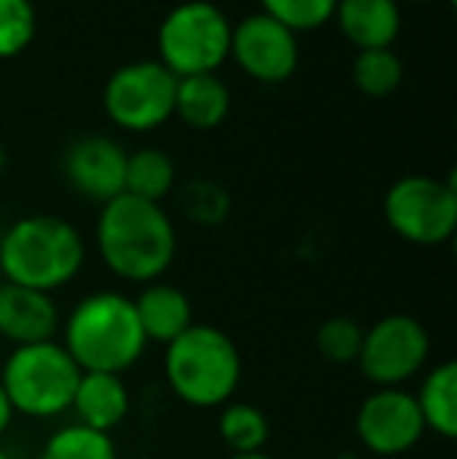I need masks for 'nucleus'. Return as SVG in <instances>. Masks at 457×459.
I'll list each match as a JSON object with an SVG mask.
<instances>
[{"instance_id": "f257e3e1", "label": "nucleus", "mask_w": 457, "mask_h": 459, "mask_svg": "<svg viewBox=\"0 0 457 459\" xmlns=\"http://www.w3.org/2000/svg\"><path fill=\"white\" fill-rule=\"evenodd\" d=\"M94 244L104 266L116 278L151 284L160 281V275L176 260L179 235L163 204L119 194L101 206L94 222Z\"/></svg>"}, {"instance_id": "f03ea898", "label": "nucleus", "mask_w": 457, "mask_h": 459, "mask_svg": "<svg viewBox=\"0 0 457 459\" xmlns=\"http://www.w3.org/2000/svg\"><path fill=\"white\" fill-rule=\"evenodd\" d=\"M85 256V238L69 219L35 212L16 219L0 238V278L54 294L75 281Z\"/></svg>"}, {"instance_id": "7ed1b4c3", "label": "nucleus", "mask_w": 457, "mask_h": 459, "mask_svg": "<svg viewBox=\"0 0 457 459\" xmlns=\"http://www.w3.org/2000/svg\"><path fill=\"white\" fill-rule=\"evenodd\" d=\"M63 347L82 372L122 375L132 368L147 347L132 297L119 290H94L82 297L66 316Z\"/></svg>"}, {"instance_id": "20e7f679", "label": "nucleus", "mask_w": 457, "mask_h": 459, "mask_svg": "<svg viewBox=\"0 0 457 459\" xmlns=\"http://www.w3.org/2000/svg\"><path fill=\"white\" fill-rule=\"evenodd\" d=\"M163 375L182 403L195 410L226 406L242 381V353L223 328L191 325L166 344Z\"/></svg>"}, {"instance_id": "39448f33", "label": "nucleus", "mask_w": 457, "mask_h": 459, "mask_svg": "<svg viewBox=\"0 0 457 459\" xmlns=\"http://www.w3.org/2000/svg\"><path fill=\"white\" fill-rule=\"evenodd\" d=\"M232 19L214 0H182L157 25V56L176 79L220 73L229 63Z\"/></svg>"}, {"instance_id": "423d86ee", "label": "nucleus", "mask_w": 457, "mask_h": 459, "mask_svg": "<svg viewBox=\"0 0 457 459\" xmlns=\"http://www.w3.org/2000/svg\"><path fill=\"white\" fill-rule=\"evenodd\" d=\"M79 378L82 368L73 363L60 341L13 347L0 372V385L13 412L31 419H54L66 412Z\"/></svg>"}, {"instance_id": "0eeeda50", "label": "nucleus", "mask_w": 457, "mask_h": 459, "mask_svg": "<svg viewBox=\"0 0 457 459\" xmlns=\"http://www.w3.org/2000/svg\"><path fill=\"white\" fill-rule=\"evenodd\" d=\"M382 216L401 241L417 247H439L457 229V191L452 178L401 176L382 197Z\"/></svg>"}, {"instance_id": "6e6552de", "label": "nucleus", "mask_w": 457, "mask_h": 459, "mask_svg": "<svg viewBox=\"0 0 457 459\" xmlns=\"http://www.w3.org/2000/svg\"><path fill=\"white\" fill-rule=\"evenodd\" d=\"M107 119L132 134L163 128L176 107V75L157 60H132L116 66L101 91Z\"/></svg>"}, {"instance_id": "1a4fd4ad", "label": "nucleus", "mask_w": 457, "mask_h": 459, "mask_svg": "<svg viewBox=\"0 0 457 459\" xmlns=\"http://www.w3.org/2000/svg\"><path fill=\"white\" fill-rule=\"evenodd\" d=\"M429 359V332L408 313H391L364 328L357 363L373 387H404Z\"/></svg>"}, {"instance_id": "9d476101", "label": "nucleus", "mask_w": 457, "mask_h": 459, "mask_svg": "<svg viewBox=\"0 0 457 459\" xmlns=\"http://www.w3.org/2000/svg\"><path fill=\"white\" fill-rule=\"evenodd\" d=\"M229 60L260 85H282L298 73L301 44L292 29L269 19L267 13H250L232 25Z\"/></svg>"}, {"instance_id": "9b49d317", "label": "nucleus", "mask_w": 457, "mask_h": 459, "mask_svg": "<svg viewBox=\"0 0 457 459\" xmlns=\"http://www.w3.org/2000/svg\"><path fill=\"white\" fill-rule=\"evenodd\" d=\"M357 437L376 456H401L420 444L426 435L420 406L404 387H376L354 416Z\"/></svg>"}, {"instance_id": "f8f14e48", "label": "nucleus", "mask_w": 457, "mask_h": 459, "mask_svg": "<svg viewBox=\"0 0 457 459\" xmlns=\"http://www.w3.org/2000/svg\"><path fill=\"white\" fill-rule=\"evenodd\" d=\"M128 151L110 134H82L63 153V178L75 194L104 206L126 191Z\"/></svg>"}, {"instance_id": "ddd939ff", "label": "nucleus", "mask_w": 457, "mask_h": 459, "mask_svg": "<svg viewBox=\"0 0 457 459\" xmlns=\"http://www.w3.org/2000/svg\"><path fill=\"white\" fill-rule=\"evenodd\" d=\"M57 328H60V309L54 294L0 281V338L13 341L16 347L44 344L57 338Z\"/></svg>"}, {"instance_id": "4468645a", "label": "nucleus", "mask_w": 457, "mask_h": 459, "mask_svg": "<svg viewBox=\"0 0 457 459\" xmlns=\"http://www.w3.org/2000/svg\"><path fill=\"white\" fill-rule=\"evenodd\" d=\"M332 22L357 54L391 48L401 35L404 16L398 0H338Z\"/></svg>"}, {"instance_id": "2eb2a0df", "label": "nucleus", "mask_w": 457, "mask_h": 459, "mask_svg": "<svg viewBox=\"0 0 457 459\" xmlns=\"http://www.w3.org/2000/svg\"><path fill=\"white\" fill-rule=\"evenodd\" d=\"M128 406H132V397H128V387L122 381V375L82 372L69 410L75 412L79 425L110 435L116 425H122V419L128 416Z\"/></svg>"}, {"instance_id": "dca6fc26", "label": "nucleus", "mask_w": 457, "mask_h": 459, "mask_svg": "<svg viewBox=\"0 0 457 459\" xmlns=\"http://www.w3.org/2000/svg\"><path fill=\"white\" fill-rule=\"evenodd\" d=\"M135 316H138V325L145 332L147 344L157 341V344H170L176 341L185 328L195 325V309L191 300L182 288L166 281H151L141 288V294L135 297Z\"/></svg>"}, {"instance_id": "f3484780", "label": "nucleus", "mask_w": 457, "mask_h": 459, "mask_svg": "<svg viewBox=\"0 0 457 459\" xmlns=\"http://www.w3.org/2000/svg\"><path fill=\"white\" fill-rule=\"evenodd\" d=\"M232 113V91L220 79V73L185 75L176 79V107L172 119H182V126L195 132H214Z\"/></svg>"}, {"instance_id": "a211bd4d", "label": "nucleus", "mask_w": 457, "mask_h": 459, "mask_svg": "<svg viewBox=\"0 0 457 459\" xmlns=\"http://www.w3.org/2000/svg\"><path fill=\"white\" fill-rule=\"evenodd\" d=\"M426 431L454 441L457 437V366L452 359L433 366V372L423 378L420 391L414 394Z\"/></svg>"}, {"instance_id": "6ab92c4d", "label": "nucleus", "mask_w": 457, "mask_h": 459, "mask_svg": "<svg viewBox=\"0 0 457 459\" xmlns=\"http://www.w3.org/2000/svg\"><path fill=\"white\" fill-rule=\"evenodd\" d=\"M176 163L160 147H138L126 160V191L138 200L163 204L176 191Z\"/></svg>"}, {"instance_id": "aec40b11", "label": "nucleus", "mask_w": 457, "mask_h": 459, "mask_svg": "<svg viewBox=\"0 0 457 459\" xmlns=\"http://www.w3.org/2000/svg\"><path fill=\"white\" fill-rule=\"evenodd\" d=\"M216 431L232 454H260L269 441V419L260 406L229 400L226 406H220Z\"/></svg>"}, {"instance_id": "412c9836", "label": "nucleus", "mask_w": 457, "mask_h": 459, "mask_svg": "<svg viewBox=\"0 0 457 459\" xmlns=\"http://www.w3.org/2000/svg\"><path fill=\"white\" fill-rule=\"evenodd\" d=\"M351 82L370 100H385L401 88L404 63L395 54V48L382 50H357L351 60Z\"/></svg>"}, {"instance_id": "4be33fe9", "label": "nucleus", "mask_w": 457, "mask_h": 459, "mask_svg": "<svg viewBox=\"0 0 457 459\" xmlns=\"http://www.w3.org/2000/svg\"><path fill=\"white\" fill-rule=\"evenodd\" d=\"M172 194H176L182 216L195 225H223L232 210L229 191L210 178H191Z\"/></svg>"}, {"instance_id": "5701e85b", "label": "nucleus", "mask_w": 457, "mask_h": 459, "mask_svg": "<svg viewBox=\"0 0 457 459\" xmlns=\"http://www.w3.org/2000/svg\"><path fill=\"white\" fill-rule=\"evenodd\" d=\"M38 459H116V444L104 431H92L75 422L54 431Z\"/></svg>"}, {"instance_id": "b1692460", "label": "nucleus", "mask_w": 457, "mask_h": 459, "mask_svg": "<svg viewBox=\"0 0 457 459\" xmlns=\"http://www.w3.org/2000/svg\"><path fill=\"white\" fill-rule=\"evenodd\" d=\"M38 35V10L31 0H0V60H16Z\"/></svg>"}, {"instance_id": "393cba45", "label": "nucleus", "mask_w": 457, "mask_h": 459, "mask_svg": "<svg viewBox=\"0 0 457 459\" xmlns=\"http://www.w3.org/2000/svg\"><path fill=\"white\" fill-rule=\"evenodd\" d=\"M360 344H364V325L351 316H330L317 328V351L332 366L357 363Z\"/></svg>"}, {"instance_id": "a878e982", "label": "nucleus", "mask_w": 457, "mask_h": 459, "mask_svg": "<svg viewBox=\"0 0 457 459\" xmlns=\"http://www.w3.org/2000/svg\"><path fill=\"white\" fill-rule=\"evenodd\" d=\"M336 4L338 0H260V13L301 35L330 25L336 16Z\"/></svg>"}, {"instance_id": "bb28decb", "label": "nucleus", "mask_w": 457, "mask_h": 459, "mask_svg": "<svg viewBox=\"0 0 457 459\" xmlns=\"http://www.w3.org/2000/svg\"><path fill=\"white\" fill-rule=\"evenodd\" d=\"M13 406H10V400H6V391H4V385H0V435H4L6 429H10V422H13Z\"/></svg>"}, {"instance_id": "cd10ccee", "label": "nucleus", "mask_w": 457, "mask_h": 459, "mask_svg": "<svg viewBox=\"0 0 457 459\" xmlns=\"http://www.w3.org/2000/svg\"><path fill=\"white\" fill-rule=\"evenodd\" d=\"M229 459H273V456L263 454V450H260V454H232Z\"/></svg>"}, {"instance_id": "c85d7f7f", "label": "nucleus", "mask_w": 457, "mask_h": 459, "mask_svg": "<svg viewBox=\"0 0 457 459\" xmlns=\"http://www.w3.org/2000/svg\"><path fill=\"white\" fill-rule=\"evenodd\" d=\"M6 163H10V157H6L4 144H0V172H4V169H6Z\"/></svg>"}, {"instance_id": "c756f323", "label": "nucleus", "mask_w": 457, "mask_h": 459, "mask_svg": "<svg viewBox=\"0 0 457 459\" xmlns=\"http://www.w3.org/2000/svg\"><path fill=\"white\" fill-rule=\"evenodd\" d=\"M398 4H429V0H398ZM448 4H454V0H448Z\"/></svg>"}, {"instance_id": "7c9ffc66", "label": "nucleus", "mask_w": 457, "mask_h": 459, "mask_svg": "<svg viewBox=\"0 0 457 459\" xmlns=\"http://www.w3.org/2000/svg\"><path fill=\"white\" fill-rule=\"evenodd\" d=\"M0 459H13V456H10V454H6V450H4V447H0Z\"/></svg>"}, {"instance_id": "2f4dec72", "label": "nucleus", "mask_w": 457, "mask_h": 459, "mask_svg": "<svg viewBox=\"0 0 457 459\" xmlns=\"http://www.w3.org/2000/svg\"><path fill=\"white\" fill-rule=\"evenodd\" d=\"M0 281H4V278H0Z\"/></svg>"}]
</instances>
